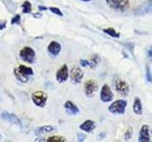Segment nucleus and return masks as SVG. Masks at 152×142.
<instances>
[{
	"mask_svg": "<svg viewBox=\"0 0 152 142\" xmlns=\"http://www.w3.org/2000/svg\"><path fill=\"white\" fill-rule=\"evenodd\" d=\"M48 142H65L66 138L63 136H59V135H54V136H50L47 139Z\"/></svg>",
	"mask_w": 152,
	"mask_h": 142,
	"instance_id": "nucleus-21",
	"label": "nucleus"
},
{
	"mask_svg": "<svg viewBox=\"0 0 152 142\" xmlns=\"http://www.w3.org/2000/svg\"><path fill=\"white\" fill-rule=\"evenodd\" d=\"M61 45L59 44L58 42L56 41H52L50 43V45L48 46V50H49V52L53 56H57L61 51Z\"/></svg>",
	"mask_w": 152,
	"mask_h": 142,
	"instance_id": "nucleus-14",
	"label": "nucleus"
},
{
	"mask_svg": "<svg viewBox=\"0 0 152 142\" xmlns=\"http://www.w3.org/2000/svg\"><path fill=\"white\" fill-rule=\"evenodd\" d=\"M140 142H148L150 141V136H149V129L147 125H144L140 130L139 133V138H138Z\"/></svg>",
	"mask_w": 152,
	"mask_h": 142,
	"instance_id": "nucleus-13",
	"label": "nucleus"
},
{
	"mask_svg": "<svg viewBox=\"0 0 152 142\" xmlns=\"http://www.w3.org/2000/svg\"><path fill=\"white\" fill-rule=\"evenodd\" d=\"M54 131V127H52L50 125H45V126H41L38 127L35 129V135H39L43 134H48V133H51Z\"/></svg>",
	"mask_w": 152,
	"mask_h": 142,
	"instance_id": "nucleus-17",
	"label": "nucleus"
},
{
	"mask_svg": "<svg viewBox=\"0 0 152 142\" xmlns=\"http://www.w3.org/2000/svg\"><path fill=\"white\" fill-rule=\"evenodd\" d=\"M38 9H39V11H47L48 8L43 7V6H39V7H38Z\"/></svg>",
	"mask_w": 152,
	"mask_h": 142,
	"instance_id": "nucleus-28",
	"label": "nucleus"
},
{
	"mask_svg": "<svg viewBox=\"0 0 152 142\" xmlns=\"http://www.w3.org/2000/svg\"><path fill=\"white\" fill-rule=\"evenodd\" d=\"M142 111V106L141 99L139 98H135L134 103H133V112H134L136 115H141Z\"/></svg>",
	"mask_w": 152,
	"mask_h": 142,
	"instance_id": "nucleus-18",
	"label": "nucleus"
},
{
	"mask_svg": "<svg viewBox=\"0 0 152 142\" xmlns=\"http://www.w3.org/2000/svg\"><path fill=\"white\" fill-rule=\"evenodd\" d=\"M1 118L3 120L10 122V123H12L14 125H18V126L22 125V121L20 118L12 113H9L7 111H5L1 114Z\"/></svg>",
	"mask_w": 152,
	"mask_h": 142,
	"instance_id": "nucleus-8",
	"label": "nucleus"
},
{
	"mask_svg": "<svg viewBox=\"0 0 152 142\" xmlns=\"http://www.w3.org/2000/svg\"><path fill=\"white\" fill-rule=\"evenodd\" d=\"M126 105H127L126 101L119 99V101H116L111 103V105L108 107V111L112 114H119V115H122V114L125 113Z\"/></svg>",
	"mask_w": 152,
	"mask_h": 142,
	"instance_id": "nucleus-5",
	"label": "nucleus"
},
{
	"mask_svg": "<svg viewBox=\"0 0 152 142\" xmlns=\"http://www.w3.org/2000/svg\"><path fill=\"white\" fill-rule=\"evenodd\" d=\"M13 73L18 80H20L21 83H25L28 80V77L33 75V70L32 68L28 67L27 65L20 64L17 68H14Z\"/></svg>",
	"mask_w": 152,
	"mask_h": 142,
	"instance_id": "nucleus-1",
	"label": "nucleus"
},
{
	"mask_svg": "<svg viewBox=\"0 0 152 142\" xmlns=\"http://www.w3.org/2000/svg\"><path fill=\"white\" fill-rule=\"evenodd\" d=\"M82 1H84V2H88V1H91V0H82Z\"/></svg>",
	"mask_w": 152,
	"mask_h": 142,
	"instance_id": "nucleus-29",
	"label": "nucleus"
},
{
	"mask_svg": "<svg viewBox=\"0 0 152 142\" xmlns=\"http://www.w3.org/2000/svg\"><path fill=\"white\" fill-rule=\"evenodd\" d=\"M19 56L25 63L33 64L35 60V51L31 46H24L19 52Z\"/></svg>",
	"mask_w": 152,
	"mask_h": 142,
	"instance_id": "nucleus-2",
	"label": "nucleus"
},
{
	"mask_svg": "<svg viewBox=\"0 0 152 142\" xmlns=\"http://www.w3.org/2000/svg\"><path fill=\"white\" fill-rule=\"evenodd\" d=\"M65 109H66V113H68L69 115H71V116H74V115H76V114L79 113V108L76 106L72 101H66V103H65Z\"/></svg>",
	"mask_w": 152,
	"mask_h": 142,
	"instance_id": "nucleus-15",
	"label": "nucleus"
},
{
	"mask_svg": "<svg viewBox=\"0 0 152 142\" xmlns=\"http://www.w3.org/2000/svg\"><path fill=\"white\" fill-rule=\"evenodd\" d=\"M77 137H78V141H84L85 138H86V135H83V134H78Z\"/></svg>",
	"mask_w": 152,
	"mask_h": 142,
	"instance_id": "nucleus-25",
	"label": "nucleus"
},
{
	"mask_svg": "<svg viewBox=\"0 0 152 142\" xmlns=\"http://www.w3.org/2000/svg\"><path fill=\"white\" fill-rule=\"evenodd\" d=\"M22 12L31 13V4L30 1H25L22 4Z\"/></svg>",
	"mask_w": 152,
	"mask_h": 142,
	"instance_id": "nucleus-20",
	"label": "nucleus"
},
{
	"mask_svg": "<svg viewBox=\"0 0 152 142\" xmlns=\"http://www.w3.org/2000/svg\"><path fill=\"white\" fill-rule=\"evenodd\" d=\"M107 5L115 12H123L129 7L128 0H106Z\"/></svg>",
	"mask_w": 152,
	"mask_h": 142,
	"instance_id": "nucleus-3",
	"label": "nucleus"
},
{
	"mask_svg": "<svg viewBox=\"0 0 152 142\" xmlns=\"http://www.w3.org/2000/svg\"><path fill=\"white\" fill-rule=\"evenodd\" d=\"M0 138H1V135H0Z\"/></svg>",
	"mask_w": 152,
	"mask_h": 142,
	"instance_id": "nucleus-30",
	"label": "nucleus"
},
{
	"mask_svg": "<svg viewBox=\"0 0 152 142\" xmlns=\"http://www.w3.org/2000/svg\"><path fill=\"white\" fill-rule=\"evenodd\" d=\"M147 57L152 59V47H149V49L147 50Z\"/></svg>",
	"mask_w": 152,
	"mask_h": 142,
	"instance_id": "nucleus-27",
	"label": "nucleus"
},
{
	"mask_svg": "<svg viewBox=\"0 0 152 142\" xmlns=\"http://www.w3.org/2000/svg\"><path fill=\"white\" fill-rule=\"evenodd\" d=\"M114 87H115L116 91L123 96H126L129 92V86H128L127 83L120 78H117L114 80Z\"/></svg>",
	"mask_w": 152,
	"mask_h": 142,
	"instance_id": "nucleus-6",
	"label": "nucleus"
},
{
	"mask_svg": "<svg viewBox=\"0 0 152 142\" xmlns=\"http://www.w3.org/2000/svg\"><path fill=\"white\" fill-rule=\"evenodd\" d=\"M69 78V68L66 64L62 65L56 72V80L58 83H65Z\"/></svg>",
	"mask_w": 152,
	"mask_h": 142,
	"instance_id": "nucleus-11",
	"label": "nucleus"
},
{
	"mask_svg": "<svg viewBox=\"0 0 152 142\" xmlns=\"http://www.w3.org/2000/svg\"><path fill=\"white\" fill-rule=\"evenodd\" d=\"M151 12H152V0H146V1H145L144 3L141 4L140 6H138L135 9L134 14L137 16H140Z\"/></svg>",
	"mask_w": 152,
	"mask_h": 142,
	"instance_id": "nucleus-7",
	"label": "nucleus"
},
{
	"mask_svg": "<svg viewBox=\"0 0 152 142\" xmlns=\"http://www.w3.org/2000/svg\"><path fill=\"white\" fill-rule=\"evenodd\" d=\"M20 20H21V17H20L19 14H17V15H15L12 19L11 24H12V25H15V24H17V25H18V24H20Z\"/></svg>",
	"mask_w": 152,
	"mask_h": 142,
	"instance_id": "nucleus-23",
	"label": "nucleus"
},
{
	"mask_svg": "<svg viewBox=\"0 0 152 142\" xmlns=\"http://www.w3.org/2000/svg\"><path fill=\"white\" fill-rule=\"evenodd\" d=\"M104 32L107 33V34L110 35L111 37H114V38H119L120 37V33L117 32L114 28H104Z\"/></svg>",
	"mask_w": 152,
	"mask_h": 142,
	"instance_id": "nucleus-19",
	"label": "nucleus"
},
{
	"mask_svg": "<svg viewBox=\"0 0 152 142\" xmlns=\"http://www.w3.org/2000/svg\"><path fill=\"white\" fill-rule=\"evenodd\" d=\"M146 79H147L148 82H152V75L150 73V70L148 68V66L146 67Z\"/></svg>",
	"mask_w": 152,
	"mask_h": 142,
	"instance_id": "nucleus-24",
	"label": "nucleus"
},
{
	"mask_svg": "<svg viewBox=\"0 0 152 142\" xmlns=\"http://www.w3.org/2000/svg\"><path fill=\"white\" fill-rule=\"evenodd\" d=\"M84 77V72L78 67H73L70 70V79L73 83H80Z\"/></svg>",
	"mask_w": 152,
	"mask_h": 142,
	"instance_id": "nucleus-12",
	"label": "nucleus"
},
{
	"mask_svg": "<svg viewBox=\"0 0 152 142\" xmlns=\"http://www.w3.org/2000/svg\"><path fill=\"white\" fill-rule=\"evenodd\" d=\"M98 85L97 83L93 80H88L85 83V93L87 96L91 97L94 95V93L97 91Z\"/></svg>",
	"mask_w": 152,
	"mask_h": 142,
	"instance_id": "nucleus-10",
	"label": "nucleus"
},
{
	"mask_svg": "<svg viewBox=\"0 0 152 142\" xmlns=\"http://www.w3.org/2000/svg\"><path fill=\"white\" fill-rule=\"evenodd\" d=\"M95 127H96V124H95V122L93 120H86L80 125L79 128L82 131H85L87 133H90L95 129Z\"/></svg>",
	"mask_w": 152,
	"mask_h": 142,
	"instance_id": "nucleus-16",
	"label": "nucleus"
},
{
	"mask_svg": "<svg viewBox=\"0 0 152 142\" xmlns=\"http://www.w3.org/2000/svg\"><path fill=\"white\" fill-rule=\"evenodd\" d=\"M50 11L52 12V13H54L56 14V15H58V16H63V12H61V9H58V8H55V7H50L49 8Z\"/></svg>",
	"mask_w": 152,
	"mask_h": 142,
	"instance_id": "nucleus-22",
	"label": "nucleus"
},
{
	"mask_svg": "<svg viewBox=\"0 0 152 142\" xmlns=\"http://www.w3.org/2000/svg\"><path fill=\"white\" fill-rule=\"evenodd\" d=\"M31 99L33 103L38 107H44L48 101V95L43 91H35L31 94Z\"/></svg>",
	"mask_w": 152,
	"mask_h": 142,
	"instance_id": "nucleus-4",
	"label": "nucleus"
},
{
	"mask_svg": "<svg viewBox=\"0 0 152 142\" xmlns=\"http://www.w3.org/2000/svg\"><path fill=\"white\" fill-rule=\"evenodd\" d=\"M100 98L103 102H108L112 101L113 94L111 92V89L109 88L107 84H104L101 89V93H100Z\"/></svg>",
	"mask_w": 152,
	"mask_h": 142,
	"instance_id": "nucleus-9",
	"label": "nucleus"
},
{
	"mask_svg": "<svg viewBox=\"0 0 152 142\" xmlns=\"http://www.w3.org/2000/svg\"><path fill=\"white\" fill-rule=\"evenodd\" d=\"M6 24L7 22L6 21H3V22H0V30H4L5 28H6Z\"/></svg>",
	"mask_w": 152,
	"mask_h": 142,
	"instance_id": "nucleus-26",
	"label": "nucleus"
}]
</instances>
